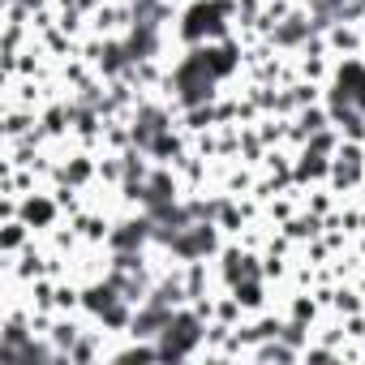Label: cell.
Listing matches in <instances>:
<instances>
[{
    "instance_id": "obj_1",
    "label": "cell",
    "mask_w": 365,
    "mask_h": 365,
    "mask_svg": "<svg viewBox=\"0 0 365 365\" xmlns=\"http://www.w3.org/2000/svg\"><path fill=\"white\" fill-rule=\"evenodd\" d=\"M202 331H207V322L190 309V305H180L176 314H172V322L159 331V361H194V352H198V344H202Z\"/></svg>"
},
{
    "instance_id": "obj_2",
    "label": "cell",
    "mask_w": 365,
    "mask_h": 365,
    "mask_svg": "<svg viewBox=\"0 0 365 365\" xmlns=\"http://www.w3.org/2000/svg\"><path fill=\"white\" fill-rule=\"evenodd\" d=\"M18 215H22L35 232H43V237L65 220V211H61V202H56V194H52V190H48V194H35V190H31V194H22Z\"/></svg>"
},
{
    "instance_id": "obj_3",
    "label": "cell",
    "mask_w": 365,
    "mask_h": 365,
    "mask_svg": "<svg viewBox=\"0 0 365 365\" xmlns=\"http://www.w3.org/2000/svg\"><path fill=\"white\" fill-rule=\"evenodd\" d=\"M292 180H297L301 190L327 185V180H331V155H318V150L301 146V150H297V159H292Z\"/></svg>"
},
{
    "instance_id": "obj_4",
    "label": "cell",
    "mask_w": 365,
    "mask_h": 365,
    "mask_svg": "<svg viewBox=\"0 0 365 365\" xmlns=\"http://www.w3.org/2000/svg\"><path fill=\"white\" fill-rule=\"evenodd\" d=\"M322 39H327V52H331L335 61L361 56V48H365V22H361V26H356V22H331V26L322 31Z\"/></svg>"
},
{
    "instance_id": "obj_5",
    "label": "cell",
    "mask_w": 365,
    "mask_h": 365,
    "mask_svg": "<svg viewBox=\"0 0 365 365\" xmlns=\"http://www.w3.org/2000/svg\"><path fill=\"white\" fill-rule=\"evenodd\" d=\"M31 237H35V228L22 215L18 220H5V228H0V254H22L31 245Z\"/></svg>"
},
{
    "instance_id": "obj_6",
    "label": "cell",
    "mask_w": 365,
    "mask_h": 365,
    "mask_svg": "<svg viewBox=\"0 0 365 365\" xmlns=\"http://www.w3.org/2000/svg\"><path fill=\"white\" fill-rule=\"evenodd\" d=\"M365 309V297L356 284H335V297H331V314L348 318V314H361Z\"/></svg>"
},
{
    "instance_id": "obj_7",
    "label": "cell",
    "mask_w": 365,
    "mask_h": 365,
    "mask_svg": "<svg viewBox=\"0 0 365 365\" xmlns=\"http://www.w3.org/2000/svg\"><path fill=\"white\" fill-rule=\"evenodd\" d=\"M352 284H356V288H361V297H365V271H361V275H356Z\"/></svg>"
},
{
    "instance_id": "obj_8",
    "label": "cell",
    "mask_w": 365,
    "mask_h": 365,
    "mask_svg": "<svg viewBox=\"0 0 365 365\" xmlns=\"http://www.w3.org/2000/svg\"><path fill=\"white\" fill-rule=\"evenodd\" d=\"M168 5H180V9H185V5H190V0H168Z\"/></svg>"
}]
</instances>
